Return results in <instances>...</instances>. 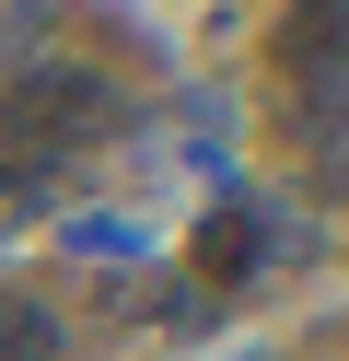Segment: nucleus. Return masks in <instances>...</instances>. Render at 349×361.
<instances>
[{
    "label": "nucleus",
    "instance_id": "1",
    "mask_svg": "<svg viewBox=\"0 0 349 361\" xmlns=\"http://www.w3.org/2000/svg\"><path fill=\"white\" fill-rule=\"evenodd\" d=\"M105 117H116V94H105L93 71H35V82H12V94H0V140H12L23 164H59V152H82Z\"/></svg>",
    "mask_w": 349,
    "mask_h": 361
},
{
    "label": "nucleus",
    "instance_id": "2",
    "mask_svg": "<svg viewBox=\"0 0 349 361\" xmlns=\"http://www.w3.org/2000/svg\"><path fill=\"white\" fill-rule=\"evenodd\" d=\"M279 59H291V71H349V0H291Z\"/></svg>",
    "mask_w": 349,
    "mask_h": 361
},
{
    "label": "nucleus",
    "instance_id": "4",
    "mask_svg": "<svg viewBox=\"0 0 349 361\" xmlns=\"http://www.w3.org/2000/svg\"><path fill=\"white\" fill-rule=\"evenodd\" d=\"M245 268H256V221L233 210V221H209V233H198V280H245Z\"/></svg>",
    "mask_w": 349,
    "mask_h": 361
},
{
    "label": "nucleus",
    "instance_id": "3",
    "mask_svg": "<svg viewBox=\"0 0 349 361\" xmlns=\"http://www.w3.org/2000/svg\"><path fill=\"white\" fill-rule=\"evenodd\" d=\"M0 361H59V314L23 303V291H0Z\"/></svg>",
    "mask_w": 349,
    "mask_h": 361
}]
</instances>
